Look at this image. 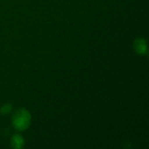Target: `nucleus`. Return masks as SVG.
Segmentation results:
<instances>
[{"label": "nucleus", "mask_w": 149, "mask_h": 149, "mask_svg": "<svg viewBox=\"0 0 149 149\" xmlns=\"http://www.w3.org/2000/svg\"><path fill=\"white\" fill-rule=\"evenodd\" d=\"M31 116L30 113L24 108H20L13 114L12 125L17 130L24 131L26 130L31 125Z\"/></svg>", "instance_id": "1"}, {"label": "nucleus", "mask_w": 149, "mask_h": 149, "mask_svg": "<svg viewBox=\"0 0 149 149\" xmlns=\"http://www.w3.org/2000/svg\"><path fill=\"white\" fill-rule=\"evenodd\" d=\"M134 51H135L138 54H140V55H144V54H146L147 52H148L146 40L143 39V38H137V39L134 41Z\"/></svg>", "instance_id": "2"}, {"label": "nucleus", "mask_w": 149, "mask_h": 149, "mask_svg": "<svg viewBox=\"0 0 149 149\" xmlns=\"http://www.w3.org/2000/svg\"><path fill=\"white\" fill-rule=\"evenodd\" d=\"M24 144V140L19 134H15L10 140V145L13 148H22Z\"/></svg>", "instance_id": "3"}, {"label": "nucleus", "mask_w": 149, "mask_h": 149, "mask_svg": "<svg viewBox=\"0 0 149 149\" xmlns=\"http://www.w3.org/2000/svg\"><path fill=\"white\" fill-rule=\"evenodd\" d=\"M10 109H11V106H10V104H6V105H4L3 107H2L0 112H1V113H3V114H6V113H8L10 111Z\"/></svg>", "instance_id": "4"}]
</instances>
